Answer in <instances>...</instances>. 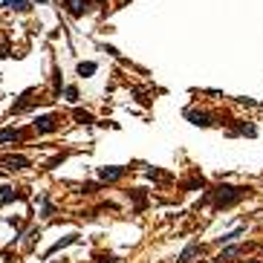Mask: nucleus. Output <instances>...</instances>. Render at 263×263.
Here are the masks:
<instances>
[{"mask_svg":"<svg viewBox=\"0 0 263 263\" xmlns=\"http://www.w3.org/2000/svg\"><path fill=\"white\" fill-rule=\"evenodd\" d=\"M243 231H246V228L240 226V228H235V231H226V235H223V237H217V240H220V243H231V240H235V237H240Z\"/></svg>","mask_w":263,"mask_h":263,"instance_id":"nucleus-15","label":"nucleus"},{"mask_svg":"<svg viewBox=\"0 0 263 263\" xmlns=\"http://www.w3.org/2000/svg\"><path fill=\"white\" fill-rule=\"evenodd\" d=\"M249 191H252V188H235V185H220V188L209 191L206 202H211L214 209H228V206H235L237 200H243Z\"/></svg>","mask_w":263,"mask_h":263,"instance_id":"nucleus-1","label":"nucleus"},{"mask_svg":"<svg viewBox=\"0 0 263 263\" xmlns=\"http://www.w3.org/2000/svg\"><path fill=\"white\" fill-rule=\"evenodd\" d=\"M99 263H119V257H113V254H101Z\"/></svg>","mask_w":263,"mask_h":263,"instance_id":"nucleus-19","label":"nucleus"},{"mask_svg":"<svg viewBox=\"0 0 263 263\" xmlns=\"http://www.w3.org/2000/svg\"><path fill=\"white\" fill-rule=\"evenodd\" d=\"M20 194L15 188H9V185H3V188H0V206H9L12 200H18Z\"/></svg>","mask_w":263,"mask_h":263,"instance_id":"nucleus-10","label":"nucleus"},{"mask_svg":"<svg viewBox=\"0 0 263 263\" xmlns=\"http://www.w3.org/2000/svg\"><path fill=\"white\" fill-rule=\"evenodd\" d=\"M96 70H99V64H96V61H81V64H78V75H81V78H90Z\"/></svg>","mask_w":263,"mask_h":263,"instance_id":"nucleus-11","label":"nucleus"},{"mask_svg":"<svg viewBox=\"0 0 263 263\" xmlns=\"http://www.w3.org/2000/svg\"><path fill=\"white\" fill-rule=\"evenodd\" d=\"M235 133H246V136H254V127H252V125H240V127H235Z\"/></svg>","mask_w":263,"mask_h":263,"instance_id":"nucleus-17","label":"nucleus"},{"mask_svg":"<svg viewBox=\"0 0 263 263\" xmlns=\"http://www.w3.org/2000/svg\"><path fill=\"white\" fill-rule=\"evenodd\" d=\"M23 136H26V133L18 130V127H3V130H0V145H6V142H20Z\"/></svg>","mask_w":263,"mask_h":263,"instance_id":"nucleus-7","label":"nucleus"},{"mask_svg":"<svg viewBox=\"0 0 263 263\" xmlns=\"http://www.w3.org/2000/svg\"><path fill=\"white\" fill-rule=\"evenodd\" d=\"M3 9H9V12H20V15H23V12L32 9V3H29V0H3Z\"/></svg>","mask_w":263,"mask_h":263,"instance_id":"nucleus-8","label":"nucleus"},{"mask_svg":"<svg viewBox=\"0 0 263 263\" xmlns=\"http://www.w3.org/2000/svg\"><path fill=\"white\" fill-rule=\"evenodd\" d=\"M73 116L78 119L81 125H93V122H96V119H93V113H87V110H81V107H75V110H73Z\"/></svg>","mask_w":263,"mask_h":263,"instance_id":"nucleus-13","label":"nucleus"},{"mask_svg":"<svg viewBox=\"0 0 263 263\" xmlns=\"http://www.w3.org/2000/svg\"><path fill=\"white\" fill-rule=\"evenodd\" d=\"M240 252H243V246H228V249H223V254H220L217 260H231V257H237Z\"/></svg>","mask_w":263,"mask_h":263,"instance_id":"nucleus-14","label":"nucleus"},{"mask_svg":"<svg viewBox=\"0 0 263 263\" xmlns=\"http://www.w3.org/2000/svg\"><path fill=\"white\" fill-rule=\"evenodd\" d=\"M185 119L197 127H209L211 125V116L206 113V110H185Z\"/></svg>","mask_w":263,"mask_h":263,"instance_id":"nucleus-6","label":"nucleus"},{"mask_svg":"<svg viewBox=\"0 0 263 263\" xmlns=\"http://www.w3.org/2000/svg\"><path fill=\"white\" fill-rule=\"evenodd\" d=\"M200 254H202V246L191 243L188 249H185V252L180 254V260H177V263H194V257H200Z\"/></svg>","mask_w":263,"mask_h":263,"instance_id":"nucleus-9","label":"nucleus"},{"mask_svg":"<svg viewBox=\"0 0 263 263\" xmlns=\"http://www.w3.org/2000/svg\"><path fill=\"white\" fill-rule=\"evenodd\" d=\"M127 173V168H122V165H110V168H99V180L101 182H116L122 180Z\"/></svg>","mask_w":263,"mask_h":263,"instance_id":"nucleus-5","label":"nucleus"},{"mask_svg":"<svg viewBox=\"0 0 263 263\" xmlns=\"http://www.w3.org/2000/svg\"><path fill=\"white\" fill-rule=\"evenodd\" d=\"M0 162L6 165L9 171H23V168H29V165H32V162H29V156H20V154H6Z\"/></svg>","mask_w":263,"mask_h":263,"instance_id":"nucleus-4","label":"nucleus"},{"mask_svg":"<svg viewBox=\"0 0 263 263\" xmlns=\"http://www.w3.org/2000/svg\"><path fill=\"white\" fill-rule=\"evenodd\" d=\"M75 240H78V235H70V237H64V240H58V243H55V246H52V249H49V252H46V254H55V252H61L64 246H73Z\"/></svg>","mask_w":263,"mask_h":263,"instance_id":"nucleus-12","label":"nucleus"},{"mask_svg":"<svg viewBox=\"0 0 263 263\" xmlns=\"http://www.w3.org/2000/svg\"><path fill=\"white\" fill-rule=\"evenodd\" d=\"M32 127H35L38 133H55L61 127V122H58V116H38L32 122Z\"/></svg>","mask_w":263,"mask_h":263,"instance_id":"nucleus-2","label":"nucleus"},{"mask_svg":"<svg viewBox=\"0 0 263 263\" xmlns=\"http://www.w3.org/2000/svg\"><path fill=\"white\" fill-rule=\"evenodd\" d=\"M38 202H41V206H44V217H52V214H55V209H52V202L46 200L44 194H41V197H38Z\"/></svg>","mask_w":263,"mask_h":263,"instance_id":"nucleus-16","label":"nucleus"},{"mask_svg":"<svg viewBox=\"0 0 263 263\" xmlns=\"http://www.w3.org/2000/svg\"><path fill=\"white\" fill-rule=\"evenodd\" d=\"M64 96H67L70 101H78V90H75V87H67V90H64Z\"/></svg>","mask_w":263,"mask_h":263,"instance_id":"nucleus-18","label":"nucleus"},{"mask_svg":"<svg viewBox=\"0 0 263 263\" xmlns=\"http://www.w3.org/2000/svg\"><path fill=\"white\" fill-rule=\"evenodd\" d=\"M64 9H67V15H73V18H84L90 12V0H64Z\"/></svg>","mask_w":263,"mask_h":263,"instance_id":"nucleus-3","label":"nucleus"}]
</instances>
